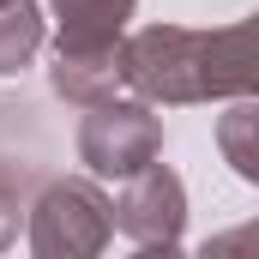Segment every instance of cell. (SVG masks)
Masks as SVG:
<instances>
[{"label":"cell","mask_w":259,"mask_h":259,"mask_svg":"<svg viewBox=\"0 0 259 259\" xmlns=\"http://www.w3.org/2000/svg\"><path fill=\"white\" fill-rule=\"evenodd\" d=\"M163 157V121L151 97H103L78 121V163L103 181H127Z\"/></svg>","instance_id":"obj_3"},{"label":"cell","mask_w":259,"mask_h":259,"mask_svg":"<svg viewBox=\"0 0 259 259\" xmlns=\"http://www.w3.org/2000/svg\"><path fill=\"white\" fill-rule=\"evenodd\" d=\"M115 229L139 247H181L187 235V187L169 163H145L127 175V187L115 199Z\"/></svg>","instance_id":"obj_4"},{"label":"cell","mask_w":259,"mask_h":259,"mask_svg":"<svg viewBox=\"0 0 259 259\" xmlns=\"http://www.w3.org/2000/svg\"><path fill=\"white\" fill-rule=\"evenodd\" d=\"M18 211H24V205H18V193L0 181V247H12V235H18Z\"/></svg>","instance_id":"obj_9"},{"label":"cell","mask_w":259,"mask_h":259,"mask_svg":"<svg viewBox=\"0 0 259 259\" xmlns=\"http://www.w3.org/2000/svg\"><path fill=\"white\" fill-rule=\"evenodd\" d=\"M49 42V18L36 12V0H6L0 6V78L24 72Z\"/></svg>","instance_id":"obj_7"},{"label":"cell","mask_w":259,"mask_h":259,"mask_svg":"<svg viewBox=\"0 0 259 259\" xmlns=\"http://www.w3.org/2000/svg\"><path fill=\"white\" fill-rule=\"evenodd\" d=\"M55 6V61H115L139 0H49Z\"/></svg>","instance_id":"obj_5"},{"label":"cell","mask_w":259,"mask_h":259,"mask_svg":"<svg viewBox=\"0 0 259 259\" xmlns=\"http://www.w3.org/2000/svg\"><path fill=\"white\" fill-rule=\"evenodd\" d=\"M247 247H259V223H241V229H229V235L205 241V253H247Z\"/></svg>","instance_id":"obj_8"},{"label":"cell","mask_w":259,"mask_h":259,"mask_svg":"<svg viewBox=\"0 0 259 259\" xmlns=\"http://www.w3.org/2000/svg\"><path fill=\"white\" fill-rule=\"evenodd\" d=\"M115 235V199L84 175H55L30 199V253L36 259H91Z\"/></svg>","instance_id":"obj_2"},{"label":"cell","mask_w":259,"mask_h":259,"mask_svg":"<svg viewBox=\"0 0 259 259\" xmlns=\"http://www.w3.org/2000/svg\"><path fill=\"white\" fill-rule=\"evenodd\" d=\"M217 151L247 187H259V97H235V109L217 115Z\"/></svg>","instance_id":"obj_6"},{"label":"cell","mask_w":259,"mask_h":259,"mask_svg":"<svg viewBox=\"0 0 259 259\" xmlns=\"http://www.w3.org/2000/svg\"><path fill=\"white\" fill-rule=\"evenodd\" d=\"M121 84L151 103H211V97H259V12L223 30L145 24L121 42Z\"/></svg>","instance_id":"obj_1"},{"label":"cell","mask_w":259,"mask_h":259,"mask_svg":"<svg viewBox=\"0 0 259 259\" xmlns=\"http://www.w3.org/2000/svg\"><path fill=\"white\" fill-rule=\"evenodd\" d=\"M0 6H6V0H0Z\"/></svg>","instance_id":"obj_10"}]
</instances>
